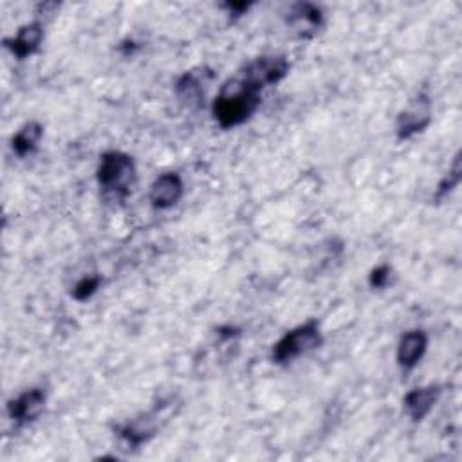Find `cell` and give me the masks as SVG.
<instances>
[{
    "mask_svg": "<svg viewBox=\"0 0 462 462\" xmlns=\"http://www.w3.org/2000/svg\"><path fill=\"white\" fill-rule=\"evenodd\" d=\"M289 62L282 55H269V57H258L253 62L246 65V69L240 73V78L246 80L249 85L257 87L258 91L280 83L289 74Z\"/></svg>",
    "mask_w": 462,
    "mask_h": 462,
    "instance_id": "5",
    "label": "cell"
},
{
    "mask_svg": "<svg viewBox=\"0 0 462 462\" xmlns=\"http://www.w3.org/2000/svg\"><path fill=\"white\" fill-rule=\"evenodd\" d=\"M96 179L100 188L103 190L105 197H110L114 201H123L135 185L137 170L134 160L125 152L119 150H109L101 153Z\"/></svg>",
    "mask_w": 462,
    "mask_h": 462,
    "instance_id": "2",
    "label": "cell"
},
{
    "mask_svg": "<svg viewBox=\"0 0 462 462\" xmlns=\"http://www.w3.org/2000/svg\"><path fill=\"white\" fill-rule=\"evenodd\" d=\"M462 179V167H460V153H457V156L453 158V165L449 169V172L439 181L437 185V190H435V196H433V201L435 203H442L460 183Z\"/></svg>",
    "mask_w": 462,
    "mask_h": 462,
    "instance_id": "15",
    "label": "cell"
},
{
    "mask_svg": "<svg viewBox=\"0 0 462 462\" xmlns=\"http://www.w3.org/2000/svg\"><path fill=\"white\" fill-rule=\"evenodd\" d=\"M253 6V3H224L222 8L226 10V13L233 19H239L242 15H246L249 12V8Z\"/></svg>",
    "mask_w": 462,
    "mask_h": 462,
    "instance_id": "18",
    "label": "cell"
},
{
    "mask_svg": "<svg viewBox=\"0 0 462 462\" xmlns=\"http://www.w3.org/2000/svg\"><path fill=\"white\" fill-rule=\"evenodd\" d=\"M42 40H44V26L40 21H35L22 26L12 39H6L4 46L17 60H26L40 49Z\"/></svg>",
    "mask_w": 462,
    "mask_h": 462,
    "instance_id": "9",
    "label": "cell"
},
{
    "mask_svg": "<svg viewBox=\"0 0 462 462\" xmlns=\"http://www.w3.org/2000/svg\"><path fill=\"white\" fill-rule=\"evenodd\" d=\"M48 396L42 388H31L8 403V415L17 424H28L37 421L46 408Z\"/></svg>",
    "mask_w": 462,
    "mask_h": 462,
    "instance_id": "8",
    "label": "cell"
},
{
    "mask_svg": "<svg viewBox=\"0 0 462 462\" xmlns=\"http://www.w3.org/2000/svg\"><path fill=\"white\" fill-rule=\"evenodd\" d=\"M206 73L203 69H194V71H187L185 74H181L176 82V96L178 100L188 107V109H197L201 107L203 100H205V80Z\"/></svg>",
    "mask_w": 462,
    "mask_h": 462,
    "instance_id": "13",
    "label": "cell"
},
{
    "mask_svg": "<svg viewBox=\"0 0 462 462\" xmlns=\"http://www.w3.org/2000/svg\"><path fill=\"white\" fill-rule=\"evenodd\" d=\"M324 344V335L317 320L305 322L291 331H287L271 351V360L276 365H287L300 356L309 354L320 349Z\"/></svg>",
    "mask_w": 462,
    "mask_h": 462,
    "instance_id": "3",
    "label": "cell"
},
{
    "mask_svg": "<svg viewBox=\"0 0 462 462\" xmlns=\"http://www.w3.org/2000/svg\"><path fill=\"white\" fill-rule=\"evenodd\" d=\"M262 91L249 85L240 76L226 82L214 100L212 112L221 128H235L244 125L260 109Z\"/></svg>",
    "mask_w": 462,
    "mask_h": 462,
    "instance_id": "1",
    "label": "cell"
},
{
    "mask_svg": "<svg viewBox=\"0 0 462 462\" xmlns=\"http://www.w3.org/2000/svg\"><path fill=\"white\" fill-rule=\"evenodd\" d=\"M42 137H44V126L39 121H28L13 135L12 148L19 158H28L39 148Z\"/></svg>",
    "mask_w": 462,
    "mask_h": 462,
    "instance_id": "14",
    "label": "cell"
},
{
    "mask_svg": "<svg viewBox=\"0 0 462 462\" xmlns=\"http://www.w3.org/2000/svg\"><path fill=\"white\" fill-rule=\"evenodd\" d=\"M158 419H160V415L156 410L141 414V415L126 421L123 426H119L118 433L128 446L137 448L156 435V431L160 428Z\"/></svg>",
    "mask_w": 462,
    "mask_h": 462,
    "instance_id": "10",
    "label": "cell"
},
{
    "mask_svg": "<svg viewBox=\"0 0 462 462\" xmlns=\"http://www.w3.org/2000/svg\"><path fill=\"white\" fill-rule=\"evenodd\" d=\"M439 397H440V387H437V385L419 387V388L410 390L403 397V406H405L406 415L414 423H421L433 410Z\"/></svg>",
    "mask_w": 462,
    "mask_h": 462,
    "instance_id": "12",
    "label": "cell"
},
{
    "mask_svg": "<svg viewBox=\"0 0 462 462\" xmlns=\"http://www.w3.org/2000/svg\"><path fill=\"white\" fill-rule=\"evenodd\" d=\"M101 285V276L100 275H91L83 276L74 287H73V298L76 301H87Z\"/></svg>",
    "mask_w": 462,
    "mask_h": 462,
    "instance_id": "16",
    "label": "cell"
},
{
    "mask_svg": "<svg viewBox=\"0 0 462 462\" xmlns=\"http://www.w3.org/2000/svg\"><path fill=\"white\" fill-rule=\"evenodd\" d=\"M428 349V335L421 329L408 331L401 336L396 351V362L403 370H412L423 360Z\"/></svg>",
    "mask_w": 462,
    "mask_h": 462,
    "instance_id": "11",
    "label": "cell"
},
{
    "mask_svg": "<svg viewBox=\"0 0 462 462\" xmlns=\"http://www.w3.org/2000/svg\"><path fill=\"white\" fill-rule=\"evenodd\" d=\"M431 119H433L431 98L426 92H419L397 114L396 134L401 141L410 139V137L424 132L430 126Z\"/></svg>",
    "mask_w": 462,
    "mask_h": 462,
    "instance_id": "4",
    "label": "cell"
},
{
    "mask_svg": "<svg viewBox=\"0 0 462 462\" xmlns=\"http://www.w3.org/2000/svg\"><path fill=\"white\" fill-rule=\"evenodd\" d=\"M185 196V183L178 172H167L160 176L150 187L148 199L156 210L174 208Z\"/></svg>",
    "mask_w": 462,
    "mask_h": 462,
    "instance_id": "7",
    "label": "cell"
},
{
    "mask_svg": "<svg viewBox=\"0 0 462 462\" xmlns=\"http://www.w3.org/2000/svg\"><path fill=\"white\" fill-rule=\"evenodd\" d=\"M324 12L313 3H298L289 8L287 26L300 40H309L324 28Z\"/></svg>",
    "mask_w": 462,
    "mask_h": 462,
    "instance_id": "6",
    "label": "cell"
},
{
    "mask_svg": "<svg viewBox=\"0 0 462 462\" xmlns=\"http://www.w3.org/2000/svg\"><path fill=\"white\" fill-rule=\"evenodd\" d=\"M392 267L388 266V264H379V266H376L372 271H370V275H369V285L372 287V289H385V287H388V283H390V280H392Z\"/></svg>",
    "mask_w": 462,
    "mask_h": 462,
    "instance_id": "17",
    "label": "cell"
}]
</instances>
